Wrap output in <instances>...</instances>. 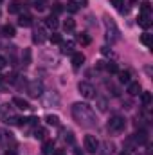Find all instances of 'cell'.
Here are the masks:
<instances>
[{"label":"cell","instance_id":"cell-30","mask_svg":"<svg viewBox=\"0 0 153 155\" xmlns=\"http://www.w3.org/2000/svg\"><path fill=\"white\" fill-rule=\"evenodd\" d=\"M141 41L146 45V47H151V35H148V33H144L142 36H141Z\"/></svg>","mask_w":153,"mask_h":155},{"label":"cell","instance_id":"cell-20","mask_svg":"<svg viewBox=\"0 0 153 155\" xmlns=\"http://www.w3.org/2000/svg\"><path fill=\"white\" fill-rule=\"evenodd\" d=\"M103 69H106L110 74H117L119 72V67H117V63H114V61H105V65H103Z\"/></svg>","mask_w":153,"mask_h":155},{"label":"cell","instance_id":"cell-10","mask_svg":"<svg viewBox=\"0 0 153 155\" xmlns=\"http://www.w3.org/2000/svg\"><path fill=\"white\" fill-rule=\"evenodd\" d=\"M133 141H135L137 144H146V143H148V134H146L144 130H139L137 134H133Z\"/></svg>","mask_w":153,"mask_h":155},{"label":"cell","instance_id":"cell-15","mask_svg":"<svg viewBox=\"0 0 153 155\" xmlns=\"http://www.w3.org/2000/svg\"><path fill=\"white\" fill-rule=\"evenodd\" d=\"M13 105H15L16 108H20V110H29V108H31V105H29L25 99H22V97H15V99H13Z\"/></svg>","mask_w":153,"mask_h":155},{"label":"cell","instance_id":"cell-33","mask_svg":"<svg viewBox=\"0 0 153 155\" xmlns=\"http://www.w3.org/2000/svg\"><path fill=\"white\" fill-rule=\"evenodd\" d=\"M112 4H114L115 7L119 9V11H122V5H124V0H112Z\"/></svg>","mask_w":153,"mask_h":155},{"label":"cell","instance_id":"cell-18","mask_svg":"<svg viewBox=\"0 0 153 155\" xmlns=\"http://www.w3.org/2000/svg\"><path fill=\"white\" fill-rule=\"evenodd\" d=\"M45 135H47V130H45V128H40V126H36L34 132H33V137H34V139H40V141H43Z\"/></svg>","mask_w":153,"mask_h":155},{"label":"cell","instance_id":"cell-22","mask_svg":"<svg viewBox=\"0 0 153 155\" xmlns=\"http://www.w3.org/2000/svg\"><path fill=\"white\" fill-rule=\"evenodd\" d=\"M63 29H65V31H74V29H76V20H74V18H67V20L63 22Z\"/></svg>","mask_w":153,"mask_h":155},{"label":"cell","instance_id":"cell-26","mask_svg":"<svg viewBox=\"0 0 153 155\" xmlns=\"http://www.w3.org/2000/svg\"><path fill=\"white\" fill-rule=\"evenodd\" d=\"M117 76H119V81H121V83H126V85L130 83V72H128V71H119Z\"/></svg>","mask_w":153,"mask_h":155},{"label":"cell","instance_id":"cell-32","mask_svg":"<svg viewBox=\"0 0 153 155\" xmlns=\"http://www.w3.org/2000/svg\"><path fill=\"white\" fill-rule=\"evenodd\" d=\"M50 41H52V43H61V41H63V40H61V35H58V33L50 35Z\"/></svg>","mask_w":153,"mask_h":155},{"label":"cell","instance_id":"cell-7","mask_svg":"<svg viewBox=\"0 0 153 155\" xmlns=\"http://www.w3.org/2000/svg\"><path fill=\"white\" fill-rule=\"evenodd\" d=\"M27 92H29V96H31V97H40V96L43 94V87H41V83H40V81H33V83L29 85Z\"/></svg>","mask_w":153,"mask_h":155},{"label":"cell","instance_id":"cell-34","mask_svg":"<svg viewBox=\"0 0 153 155\" xmlns=\"http://www.w3.org/2000/svg\"><path fill=\"white\" fill-rule=\"evenodd\" d=\"M24 54H25V60H24V65H29V63H31V51H25Z\"/></svg>","mask_w":153,"mask_h":155},{"label":"cell","instance_id":"cell-38","mask_svg":"<svg viewBox=\"0 0 153 155\" xmlns=\"http://www.w3.org/2000/svg\"><path fill=\"white\" fill-rule=\"evenodd\" d=\"M74 155H85V153H83L79 148H74Z\"/></svg>","mask_w":153,"mask_h":155},{"label":"cell","instance_id":"cell-2","mask_svg":"<svg viewBox=\"0 0 153 155\" xmlns=\"http://www.w3.org/2000/svg\"><path fill=\"white\" fill-rule=\"evenodd\" d=\"M105 36L110 43H115L121 38V31H119V27L115 25V22L110 16H105Z\"/></svg>","mask_w":153,"mask_h":155},{"label":"cell","instance_id":"cell-24","mask_svg":"<svg viewBox=\"0 0 153 155\" xmlns=\"http://www.w3.org/2000/svg\"><path fill=\"white\" fill-rule=\"evenodd\" d=\"M76 40L81 43V45H88V43L92 41V40H90V36H88L86 33H79V35L76 36Z\"/></svg>","mask_w":153,"mask_h":155},{"label":"cell","instance_id":"cell-19","mask_svg":"<svg viewBox=\"0 0 153 155\" xmlns=\"http://www.w3.org/2000/svg\"><path fill=\"white\" fill-rule=\"evenodd\" d=\"M52 150H54V143H52V141H45V143H43V146H41L43 155H50V153H52Z\"/></svg>","mask_w":153,"mask_h":155},{"label":"cell","instance_id":"cell-14","mask_svg":"<svg viewBox=\"0 0 153 155\" xmlns=\"http://www.w3.org/2000/svg\"><path fill=\"white\" fill-rule=\"evenodd\" d=\"M137 22H139V25H141L142 29H150V27H151V18H150V15H141Z\"/></svg>","mask_w":153,"mask_h":155},{"label":"cell","instance_id":"cell-35","mask_svg":"<svg viewBox=\"0 0 153 155\" xmlns=\"http://www.w3.org/2000/svg\"><path fill=\"white\" fill-rule=\"evenodd\" d=\"M5 65H7V60H5L4 56H0V71H2V69H4Z\"/></svg>","mask_w":153,"mask_h":155},{"label":"cell","instance_id":"cell-41","mask_svg":"<svg viewBox=\"0 0 153 155\" xmlns=\"http://www.w3.org/2000/svg\"><path fill=\"white\" fill-rule=\"evenodd\" d=\"M0 4H2V0H0Z\"/></svg>","mask_w":153,"mask_h":155},{"label":"cell","instance_id":"cell-12","mask_svg":"<svg viewBox=\"0 0 153 155\" xmlns=\"http://www.w3.org/2000/svg\"><path fill=\"white\" fill-rule=\"evenodd\" d=\"M83 61H85V56L81 52H72V67L74 69H79L83 65Z\"/></svg>","mask_w":153,"mask_h":155},{"label":"cell","instance_id":"cell-4","mask_svg":"<svg viewBox=\"0 0 153 155\" xmlns=\"http://www.w3.org/2000/svg\"><path fill=\"white\" fill-rule=\"evenodd\" d=\"M85 150L88 152V153H97V150H99V141H97V137L96 135H85Z\"/></svg>","mask_w":153,"mask_h":155},{"label":"cell","instance_id":"cell-29","mask_svg":"<svg viewBox=\"0 0 153 155\" xmlns=\"http://www.w3.org/2000/svg\"><path fill=\"white\" fill-rule=\"evenodd\" d=\"M151 13V4L150 2H142L141 4V15H150Z\"/></svg>","mask_w":153,"mask_h":155},{"label":"cell","instance_id":"cell-16","mask_svg":"<svg viewBox=\"0 0 153 155\" xmlns=\"http://www.w3.org/2000/svg\"><path fill=\"white\" fill-rule=\"evenodd\" d=\"M61 52L63 54H72L74 52V41H61Z\"/></svg>","mask_w":153,"mask_h":155},{"label":"cell","instance_id":"cell-3","mask_svg":"<svg viewBox=\"0 0 153 155\" xmlns=\"http://www.w3.org/2000/svg\"><path fill=\"white\" fill-rule=\"evenodd\" d=\"M77 90H79V94H81L85 99H94V97H96V88H94V85L88 83V81H81V83L77 85Z\"/></svg>","mask_w":153,"mask_h":155},{"label":"cell","instance_id":"cell-21","mask_svg":"<svg viewBox=\"0 0 153 155\" xmlns=\"http://www.w3.org/2000/svg\"><path fill=\"white\" fill-rule=\"evenodd\" d=\"M43 40H45L43 29H34V33H33V41H34V43H41Z\"/></svg>","mask_w":153,"mask_h":155},{"label":"cell","instance_id":"cell-40","mask_svg":"<svg viewBox=\"0 0 153 155\" xmlns=\"http://www.w3.org/2000/svg\"><path fill=\"white\" fill-rule=\"evenodd\" d=\"M2 83H4V76H0V85H2Z\"/></svg>","mask_w":153,"mask_h":155},{"label":"cell","instance_id":"cell-6","mask_svg":"<svg viewBox=\"0 0 153 155\" xmlns=\"http://www.w3.org/2000/svg\"><path fill=\"white\" fill-rule=\"evenodd\" d=\"M9 144H15V139H13V134L7 132L5 128H0V148H5Z\"/></svg>","mask_w":153,"mask_h":155},{"label":"cell","instance_id":"cell-8","mask_svg":"<svg viewBox=\"0 0 153 155\" xmlns=\"http://www.w3.org/2000/svg\"><path fill=\"white\" fill-rule=\"evenodd\" d=\"M126 92H128L130 96H137V94H141V92H142V88H141V83H139V81H130V83H128V88H126Z\"/></svg>","mask_w":153,"mask_h":155},{"label":"cell","instance_id":"cell-5","mask_svg":"<svg viewBox=\"0 0 153 155\" xmlns=\"http://www.w3.org/2000/svg\"><path fill=\"white\" fill-rule=\"evenodd\" d=\"M124 126H126V119L121 117V116H114L110 121H108V128L114 130V132H121V130H124Z\"/></svg>","mask_w":153,"mask_h":155},{"label":"cell","instance_id":"cell-27","mask_svg":"<svg viewBox=\"0 0 153 155\" xmlns=\"http://www.w3.org/2000/svg\"><path fill=\"white\" fill-rule=\"evenodd\" d=\"M67 11L77 13V11H79V4H77L76 0H69V2H67Z\"/></svg>","mask_w":153,"mask_h":155},{"label":"cell","instance_id":"cell-28","mask_svg":"<svg viewBox=\"0 0 153 155\" xmlns=\"http://www.w3.org/2000/svg\"><path fill=\"white\" fill-rule=\"evenodd\" d=\"M33 7H34L36 11H43V9L47 7V0H34V2H33Z\"/></svg>","mask_w":153,"mask_h":155},{"label":"cell","instance_id":"cell-1","mask_svg":"<svg viewBox=\"0 0 153 155\" xmlns=\"http://www.w3.org/2000/svg\"><path fill=\"white\" fill-rule=\"evenodd\" d=\"M72 117L76 119L77 124L85 126V128H94L97 126V117L94 114L92 107L86 103H74L72 105Z\"/></svg>","mask_w":153,"mask_h":155},{"label":"cell","instance_id":"cell-37","mask_svg":"<svg viewBox=\"0 0 153 155\" xmlns=\"http://www.w3.org/2000/svg\"><path fill=\"white\" fill-rule=\"evenodd\" d=\"M52 155H65L63 150H52Z\"/></svg>","mask_w":153,"mask_h":155},{"label":"cell","instance_id":"cell-31","mask_svg":"<svg viewBox=\"0 0 153 155\" xmlns=\"http://www.w3.org/2000/svg\"><path fill=\"white\" fill-rule=\"evenodd\" d=\"M63 139H65V141H67L69 144H74V141H76V139H74V134H72V132H65V137H63Z\"/></svg>","mask_w":153,"mask_h":155},{"label":"cell","instance_id":"cell-25","mask_svg":"<svg viewBox=\"0 0 153 155\" xmlns=\"http://www.w3.org/2000/svg\"><path fill=\"white\" fill-rule=\"evenodd\" d=\"M141 101H142V105H150L151 103V92H148V90H144V92H141Z\"/></svg>","mask_w":153,"mask_h":155},{"label":"cell","instance_id":"cell-9","mask_svg":"<svg viewBox=\"0 0 153 155\" xmlns=\"http://www.w3.org/2000/svg\"><path fill=\"white\" fill-rule=\"evenodd\" d=\"M43 24H45V27H49L50 31L58 29V25H60V22H58V16H56V15H50V16H47Z\"/></svg>","mask_w":153,"mask_h":155},{"label":"cell","instance_id":"cell-36","mask_svg":"<svg viewBox=\"0 0 153 155\" xmlns=\"http://www.w3.org/2000/svg\"><path fill=\"white\" fill-rule=\"evenodd\" d=\"M99 110H106V103H105L103 99L99 101Z\"/></svg>","mask_w":153,"mask_h":155},{"label":"cell","instance_id":"cell-11","mask_svg":"<svg viewBox=\"0 0 153 155\" xmlns=\"http://www.w3.org/2000/svg\"><path fill=\"white\" fill-rule=\"evenodd\" d=\"M22 7H24V2H22V0H13V2L9 4V7H7V9H9V13H11V15H16V13H20V11H22Z\"/></svg>","mask_w":153,"mask_h":155},{"label":"cell","instance_id":"cell-13","mask_svg":"<svg viewBox=\"0 0 153 155\" xmlns=\"http://www.w3.org/2000/svg\"><path fill=\"white\" fill-rule=\"evenodd\" d=\"M18 25H22V27H31V25H33V16H31V15H20Z\"/></svg>","mask_w":153,"mask_h":155},{"label":"cell","instance_id":"cell-39","mask_svg":"<svg viewBox=\"0 0 153 155\" xmlns=\"http://www.w3.org/2000/svg\"><path fill=\"white\" fill-rule=\"evenodd\" d=\"M121 155H130V152H121Z\"/></svg>","mask_w":153,"mask_h":155},{"label":"cell","instance_id":"cell-23","mask_svg":"<svg viewBox=\"0 0 153 155\" xmlns=\"http://www.w3.org/2000/svg\"><path fill=\"white\" fill-rule=\"evenodd\" d=\"M45 123H47V124H52V126H58V124H60V117L52 116V114H47V116H45Z\"/></svg>","mask_w":153,"mask_h":155},{"label":"cell","instance_id":"cell-17","mask_svg":"<svg viewBox=\"0 0 153 155\" xmlns=\"http://www.w3.org/2000/svg\"><path fill=\"white\" fill-rule=\"evenodd\" d=\"M2 33H4V36H7V38H13V36L16 35V31H15V27H13L11 24H5V25L2 27Z\"/></svg>","mask_w":153,"mask_h":155}]
</instances>
